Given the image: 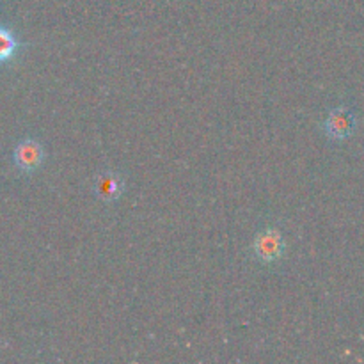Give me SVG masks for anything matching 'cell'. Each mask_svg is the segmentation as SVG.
Returning a JSON list of instances; mask_svg holds the SVG:
<instances>
[{
  "label": "cell",
  "instance_id": "obj_1",
  "mask_svg": "<svg viewBox=\"0 0 364 364\" xmlns=\"http://www.w3.org/2000/svg\"><path fill=\"white\" fill-rule=\"evenodd\" d=\"M283 249V238H281V235L277 233L276 230H267L263 231V233H259L258 237L255 238V244H252L255 255L265 263L276 262L277 258H281Z\"/></svg>",
  "mask_w": 364,
  "mask_h": 364
},
{
  "label": "cell",
  "instance_id": "obj_2",
  "mask_svg": "<svg viewBox=\"0 0 364 364\" xmlns=\"http://www.w3.org/2000/svg\"><path fill=\"white\" fill-rule=\"evenodd\" d=\"M43 148L39 142L32 141V139H25L14 149V164L20 171L23 173H32V171L38 169L43 162Z\"/></svg>",
  "mask_w": 364,
  "mask_h": 364
},
{
  "label": "cell",
  "instance_id": "obj_3",
  "mask_svg": "<svg viewBox=\"0 0 364 364\" xmlns=\"http://www.w3.org/2000/svg\"><path fill=\"white\" fill-rule=\"evenodd\" d=\"M354 128H355L354 112L348 109H345V107L334 109L326 121L327 135H329L331 139H336V141L347 139L348 135L354 132Z\"/></svg>",
  "mask_w": 364,
  "mask_h": 364
},
{
  "label": "cell",
  "instance_id": "obj_4",
  "mask_svg": "<svg viewBox=\"0 0 364 364\" xmlns=\"http://www.w3.org/2000/svg\"><path fill=\"white\" fill-rule=\"evenodd\" d=\"M121 191H123V180L114 173H105L96 178L95 192L103 201H114L119 198Z\"/></svg>",
  "mask_w": 364,
  "mask_h": 364
},
{
  "label": "cell",
  "instance_id": "obj_5",
  "mask_svg": "<svg viewBox=\"0 0 364 364\" xmlns=\"http://www.w3.org/2000/svg\"><path fill=\"white\" fill-rule=\"evenodd\" d=\"M18 46H20V43L14 38L13 32H11L9 28L4 27V25H0V64L13 59Z\"/></svg>",
  "mask_w": 364,
  "mask_h": 364
}]
</instances>
